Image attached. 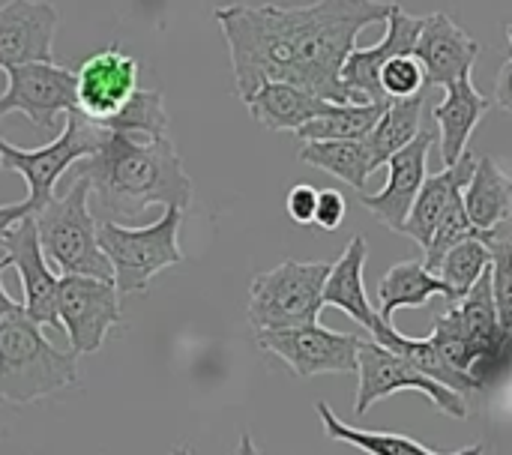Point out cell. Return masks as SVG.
Returning a JSON list of instances; mask_svg holds the SVG:
<instances>
[{"label": "cell", "instance_id": "obj_1", "mask_svg": "<svg viewBox=\"0 0 512 455\" xmlns=\"http://www.w3.org/2000/svg\"><path fill=\"white\" fill-rule=\"evenodd\" d=\"M390 0L228 3L216 9L231 51L234 90L246 102L261 84L285 81L336 105L363 102L342 84V63L369 24H384Z\"/></svg>", "mask_w": 512, "mask_h": 455}, {"label": "cell", "instance_id": "obj_2", "mask_svg": "<svg viewBox=\"0 0 512 455\" xmlns=\"http://www.w3.org/2000/svg\"><path fill=\"white\" fill-rule=\"evenodd\" d=\"M78 174L90 183V210L105 222L135 219L150 207L192 204L195 186L171 138H144L108 132L105 144L81 159Z\"/></svg>", "mask_w": 512, "mask_h": 455}, {"label": "cell", "instance_id": "obj_3", "mask_svg": "<svg viewBox=\"0 0 512 455\" xmlns=\"http://www.w3.org/2000/svg\"><path fill=\"white\" fill-rule=\"evenodd\" d=\"M78 384V354L54 348L24 309L0 324V399L33 405Z\"/></svg>", "mask_w": 512, "mask_h": 455}, {"label": "cell", "instance_id": "obj_4", "mask_svg": "<svg viewBox=\"0 0 512 455\" xmlns=\"http://www.w3.org/2000/svg\"><path fill=\"white\" fill-rule=\"evenodd\" d=\"M33 225L48 267L60 270V276H93L111 282V264L96 243L90 183L81 174L63 195H51L33 213Z\"/></svg>", "mask_w": 512, "mask_h": 455}, {"label": "cell", "instance_id": "obj_5", "mask_svg": "<svg viewBox=\"0 0 512 455\" xmlns=\"http://www.w3.org/2000/svg\"><path fill=\"white\" fill-rule=\"evenodd\" d=\"M180 225L183 210L174 204H168L165 213L144 228L96 219V243L111 264V282L117 294H144L153 276L183 261Z\"/></svg>", "mask_w": 512, "mask_h": 455}, {"label": "cell", "instance_id": "obj_6", "mask_svg": "<svg viewBox=\"0 0 512 455\" xmlns=\"http://www.w3.org/2000/svg\"><path fill=\"white\" fill-rule=\"evenodd\" d=\"M327 273V261H282L279 267L258 273L249 285L246 306L255 333L318 321Z\"/></svg>", "mask_w": 512, "mask_h": 455}, {"label": "cell", "instance_id": "obj_7", "mask_svg": "<svg viewBox=\"0 0 512 455\" xmlns=\"http://www.w3.org/2000/svg\"><path fill=\"white\" fill-rule=\"evenodd\" d=\"M105 138L108 132L96 120L84 117L78 108H69L63 132L45 147L24 150L0 138V165L15 171L27 183V204L36 213L54 195V186L63 177V171H69V165L96 153L105 144Z\"/></svg>", "mask_w": 512, "mask_h": 455}, {"label": "cell", "instance_id": "obj_8", "mask_svg": "<svg viewBox=\"0 0 512 455\" xmlns=\"http://www.w3.org/2000/svg\"><path fill=\"white\" fill-rule=\"evenodd\" d=\"M357 375H360V384H357V402H354V414L357 417H366L372 405H378L381 399L393 396V393H402V390H417L423 393L441 414L453 417V420H468L471 414V405L465 396L435 384L432 378H426L423 372H417L402 354L378 345V342H366L360 339V348H357Z\"/></svg>", "mask_w": 512, "mask_h": 455}, {"label": "cell", "instance_id": "obj_9", "mask_svg": "<svg viewBox=\"0 0 512 455\" xmlns=\"http://www.w3.org/2000/svg\"><path fill=\"white\" fill-rule=\"evenodd\" d=\"M57 321L66 330L72 354H96L108 333L123 321L114 282L93 276H60L54 294Z\"/></svg>", "mask_w": 512, "mask_h": 455}, {"label": "cell", "instance_id": "obj_10", "mask_svg": "<svg viewBox=\"0 0 512 455\" xmlns=\"http://www.w3.org/2000/svg\"><path fill=\"white\" fill-rule=\"evenodd\" d=\"M258 345L267 354L279 357L297 378L357 372L360 336L327 330L321 321L285 327V330H261Z\"/></svg>", "mask_w": 512, "mask_h": 455}, {"label": "cell", "instance_id": "obj_11", "mask_svg": "<svg viewBox=\"0 0 512 455\" xmlns=\"http://www.w3.org/2000/svg\"><path fill=\"white\" fill-rule=\"evenodd\" d=\"M3 72L0 117L24 114L42 135H54L57 117L75 108V72L60 63H18Z\"/></svg>", "mask_w": 512, "mask_h": 455}, {"label": "cell", "instance_id": "obj_12", "mask_svg": "<svg viewBox=\"0 0 512 455\" xmlns=\"http://www.w3.org/2000/svg\"><path fill=\"white\" fill-rule=\"evenodd\" d=\"M366 258H369L366 240L354 237L345 246L342 258L336 264H330V273H327V282H324V291H321V306L342 309L348 318H354L372 336V342H378V345L399 354L405 348L408 336H402L393 324L381 321L378 309L369 303V294H366V285H363Z\"/></svg>", "mask_w": 512, "mask_h": 455}, {"label": "cell", "instance_id": "obj_13", "mask_svg": "<svg viewBox=\"0 0 512 455\" xmlns=\"http://www.w3.org/2000/svg\"><path fill=\"white\" fill-rule=\"evenodd\" d=\"M432 147H435V132L420 129L402 150H396L384 162V168H387V186L381 192H375V195L357 192L360 204L369 213H375V219L384 228L402 234V225L408 219V210H411V204H414V198H417V192H420V186L426 180Z\"/></svg>", "mask_w": 512, "mask_h": 455}, {"label": "cell", "instance_id": "obj_14", "mask_svg": "<svg viewBox=\"0 0 512 455\" xmlns=\"http://www.w3.org/2000/svg\"><path fill=\"white\" fill-rule=\"evenodd\" d=\"M138 90V60L120 45L90 54L75 72V108L90 120L117 114Z\"/></svg>", "mask_w": 512, "mask_h": 455}, {"label": "cell", "instance_id": "obj_15", "mask_svg": "<svg viewBox=\"0 0 512 455\" xmlns=\"http://www.w3.org/2000/svg\"><path fill=\"white\" fill-rule=\"evenodd\" d=\"M6 249V261L9 267L18 270L21 279V291H24V315L39 324V327H54L60 330L57 321V309H54V294H57V273L48 267L39 237H36V225H33V213H27L24 219H18L3 240Z\"/></svg>", "mask_w": 512, "mask_h": 455}, {"label": "cell", "instance_id": "obj_16", "mask_svg": "<svg viewBox=\"0 0 512 455\" xmlns=\"http://www.w3.org/2000/svg\"><path fill=\"white\" fill-rule=\"evenodd\" d=\"M411 54L423 66L426 87H447L462 75H471L480 57V42L447 12H432L420 18V33Z\"/></svg>", "mask_w": 512, "mask_h": 455}, {"label": "cell", "instance_id": "obj_17", "mask_svg": "<svg viewBox=\"0 0 512 455\" xmlns=\"http://www.w3.org/2000/svg\"><path fill=\"white\" fill-rule=\"evenodd\" d=\"M60 12L48 0L0 3V69L18 63H54Z\"/></svg>", "mask_w": 512, "mask_h": 455}, {"label": "cell", "instance_id": "obj_18", "mask_svg": "<svg viewBox=\"0 0 512 455\" xmlns=\"http://www.w3.org/2000/svg\"><path fill=\"white\" fill-rule=\"evenodd\" d=\"M420 18L423 15H411L399 3H393L390 15L384 21L387 24L384 36L369 48H354L348 54V60L342 63V75H339L342 84L351 93H357L363 102H387L381 96V87H378V72L390 57L414 51L417 33H420Z\"/></svg>", "mask_w": 512, "mask_h": 455}, {"label": "cell", "instance_id": "obj_19", "mask_svg": "<svg viewBox=\"0 0 512 455\" xmlns=\"http://www.w3.org/2000/svg\"><path fill=\"white\" fill-rule=\"evenodd\" d=\"M492 96L480 93L471 81V75H462L459 81L444 87V99L435 105L432 120L438 129V153H441V165H453L471 144L474 129L480 126V120L492 111Z\"/></svg>", "mask_w": 512, "mask_h": 455}, {"label": "cell", "instance_id": "obj_20", "mask_svg": "<svg viewBox=\"0 0 512 455\" xmlns=\"http://www.w3.org/2000/svg\"><path fill=\"white\" fill-rule=\"evenodd\" d=\"M333 105L336 102L285 81H267L246 99L249 114L270 132H297L303 123L327 114Z\"/></svg>", "mask_w": 512, "mask_h": 455}, {"label": "cell", "instance_id": "obj_21", "mask_svg": "<svg viewBox=\"0 0 512 455\" xmlns=\"http://www.w3.org/2000/svg\"><path fill=\"white\" fill-rule=\"evenodd\" d=\"M474 156H471V150H465L453 165H447L444 171H438V174H426V180H423V186H420V192H417V198H414V204H411V210H408V219H405V225H402V234L405 237H411L414 243H420V246H426L429 243V237H432V231H435V225H438V219H441V213L450 207V201L456 198V195H462V189H465V183H468V177H471V171H474Z\"/></svg>", "mask_w": 512, "mask_h": 455}, {"label": "cell", "instance_id": "obj_22", "mask_svg": "<svg viewBox=\"0 0 512 455\" xmlns=\"http://www.w3.org/2000/svg\"><path fill=\"white\" fill-rule=\"evenodd\" d=\"M432 297H444L447 303H456V294L447 282H441L435 273L426 270L423 261H402L390 267L378 282V318L393 324V315L399 309H420Z\"/></svg>", "mask_w": 512, "mask_h": 455}, {"label": "cell", "instance_id": "obj_23", "mask_svg": "<svg viewBox=\"0 0 512 455\" xmlns=\"http://www.w3.org/2000/svg\"><path fill=\"white\" fill-rule=\"evenodd\" d=\"M462 204L468 219L480 231H492L495 225L507 222L512 216V180L498 165V159L486 156L474 162V171L462 189Z\"/></svg>", "mask_w": 512, "mask_h": 455}, {"label": "cell", "instance_id": "obj_24", "mask_svg": "<svg viewBox=\"0 0 512 455\" xmlns=\"http://www.w3.org/2000/svg\"><path fill=\"white\" fill-rule=\"evenodd\" d=\"M453 306L459 309L462 327H465L468 339L477 345L483 363L498 360L510 342V333H504V327L498 321V309H495V297H492V264Z\"/></svg>", "mask_w": 512, "mask_h": 455}, {"label": "cell", "instance_id": "obj_25", "mask_svg": "<svg viewBox=\"0 0 512 455\" xmlns=\"http://www.w3.org/2000/svg\"><path fill=\"white\" fill-rule=\"evenodd\" d=\"M300 162L327 171L354 192H366V180L378 171L366 138L360 141H303Z\"/></svg>", "mask_w": 512, "mask_h": 455}, {"label": "cell", "instance_id": "obj_26", "mask_svg": "<svg viewBox=\"0 0 512 455\" xmlns=\"http://www.w3.org/2000/svg\"><path fill=\"white\" fill-rule=\"evenodd\" d=\"M321 423H324V435L330 441H342V444H351L357 450L369 455H483V447L474 444L468 450H459V453H435L429 450L426 444L408 438V435H396V432H366V429H354L348 423H342L333 408L327 402H318L315 405Z\"/></svg>", "mask_w": 512, "mask_h": 455}, {"label": "cell", "instance_id": "obj_27", "mask_svg": "<svg viewBox=\"0 0 512 455\" xmlns=\"http://www.w3.org/2000/svg\"><path fill=\"white\" fill-rule=\"evenodd\" d=\"M426 93H417V96H408V99H390L375 123V129L366 135V144L372 150V162L375 168H384V162L402 150L423 126V108H426Z\"/></svg>", "mask_w": 512, "mask_h": 455}, {"label": "cell", "instance_id": "obj_28", "mask_svg": "<svg viewBox=\"0 0 512 455\" xmlns=\"http://www.w3.org/2000/svg\"><path fill=\"white\" fill-rule=\"evenodd\" d=\"M387 102H348L333 105L327 114L303 123L294 135L300 141H360L366 138Z\"/></svg>", "mask_w": 512, "mask_h": 455}, {"label": "cell", "instance_id": "obj_29", "mask_svg": "<svg viewBox=\"0 0 512 455\" xmlns=\"http://www.w3.org/2000/svg\"><path fill=\"white\" fill-rule=\"evenodd\" d=\"M105 132H123V135H144V138H165L168 135V114L162 102V90H135L126 105L99 120Z\"/></svg>", "mask_w": 512, "mask_h": 455}, {"label": "cell", "instance_id": "obj_30", "mask_svg": "<svg viewBox=\"0 0 512 455\" xmlns=\"http://www.w3.org/2000/svg\"><path fill=\"white\" fill-rule=\"evenodd\" d=\"M471 237L489 243V240H492V231H480V228L468 219L465 204H462V195H456V198L450 201V207L441 213V219H438V225H435L429 243L423 246V252H426V258H423L426 270L435 273V267L441 264V258H444L456 243L471 240Z\"/></svg>", "mask_w": 512, "mask_h": 455}, {"label": "cell", "instance_id": "obj_31", "mask_svg": "<svg viewBox=\"0 0 512 455\" xmlns=\"http://www.w3.org/2000/svg\"><path fill=\"white\" fill-rule=\"evenodd\" d=\"M399 354H402L417 372H423L426 378H432L435 384H441V387H447V390H453V393H459V396H468V393H480V390H483V381H480V378H474V375L459 372L456 366H450V363L438 354V348H435L429 339H408L405 348H402Z\"/></svg>", "mask_w": 512, "mask_h": 455}, {"label": "cell", "instance_id": "obj_32", "mask_svg": "<svg viewBox=\"0 0 512 455\" xmlns=\"http://www.w3.org/2000/svg\"><path fill=\"white\" fill-rule=\"evenodd\" d=\"M489 264H492L489 246H486L483 240L471 237V240L456 243V246L441 258V264L435 267V276H438L441 282H447L450 291H453L456 300H459V297H462V294L489 270Z\"/></svg>", "mask_w": 512, "mask_h": 455}, {"label": "cell", "instance_id": "obj_33", "mask_svg": "<svg viewBox=\"0 0 512 455\" xmlns=\"http://www.w3.org/2000/svg\"><path fill=\"white\" fill-rule=\"evenodd\" d=\"M429 342H432V345L438 348V354H441L450 366H456L459 372L474 375V366L483 363V357H480L477 345L468 339V333H465V327H462V318H459V309H456L453 303H450V309H447L444 315H438Z\"/></svg>", "mask_w": 512, "mask_h": 455}, {"label": "cell", "instance_id": "obj_34", "mask_svg": "<svg viewBox=\"0 0 512 455\" xmlns=\"http://www.w3.org/2000/svg\"><path fill=\"white\" fill-rule=\"evenodd\" d=\"M378 87H381V96L390 102V99H408V96H417L426 87V75H423V66L414 54H396L390 57L381 72H378Z\"/></svg>", "mask_w": 512, "mask_h": 455}, {"label": "cell", "instance_id": "obj_35", "mask_svg": "<svg viewBox=\"0 0 512 455\" xmlns=\"http://www.w3.org/2000/svg\"><path fill=\"white\" fill-rule=\"evenodd\" d=\"M345 216H348V201H345L342 192H336V189L318 192V204H315L312 225H318L321 231H336V228H342Z\"/></svg>", "mask_w": 512, "mask_h": 455}, {"label": "cell", "instance_id": "obj_36", "mask_svg": "<svg viewBox=\"0 0 512 455\" xmlns=\"http://www.w3.org/2000/svg\"><path fill=\"white\" fill-rule=\"evenodd\" d=\"M315 204H318V189L309 183H297L285 198V210H288L291 222H297V225H312Z\"/></svg>", "mask_w": 512, "mask_h": 455}, {"label": "cell", "instance_id": "obj_37", "mask_svg": "<svg viewBox=\"0 0 512 455\" xmlns=\"http://www.w3.org/2000/svg\"><path fill=\"white\" fill-rule=\"evenodd\" d=\"M27 213H33V210H30V204H27V198H24V201H18V204H0V249H3L6 231H9L18 219H24Z\"/></svg>", "mask_w": 512, "mask_h": 455}, {"label": "cell", "instance_id": "obj_38", "mask_svg": "<svg viewBox=\"0 0 512 455\" xmlns=\"http://www.w3.org/2000/svg\"><path fill=\"white\" fill-rule=\"evenodd\" d=\"M6 267H9V261H6V255H3V258H0V324H3L6 318H12L15 312H21V309H24L18 300H12V297L3 291V273H6Z\"/></svg>", "mask_w": 512, "mask_h": 455}, {"label": "cell", "instance_id": "obj_39", "mask_svg": "<svg viewBox=\"0 0 512 455\" xmlns=\"http://www.w3.org/2000/svg\"><path fill=\"white\" fill-rule=\"evenodd\" d=\"M168 455H192V453H189L186 447H174V450H171V453H168Z\"/></svg>", "mask_w": 512, "mask_h": 455}, {"label": "cell", "instance_id": "obj_40", "mask_svg": "<svg viewBox=\"0 0 512 455\" xmlns=\"http://www.w3.org/2000/svg\"><path fill=\"white\" fill-rule=\"evenodd\" d=\"M0 171H3V165H0Z\"/></svg>", "mask_w": 512, "mask_h": 455}]
</instances>
